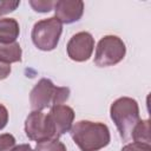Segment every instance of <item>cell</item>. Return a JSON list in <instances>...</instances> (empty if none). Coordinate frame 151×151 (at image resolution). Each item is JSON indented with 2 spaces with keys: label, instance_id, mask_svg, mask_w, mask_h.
I'll return each instance as SVG.
<instances>
[{
  "label": "cell",
  "instance_id": "obj_1",
  "mask_svg": "<svg viewBox=\"0 0 151 151\" xmlns=\"http://www.w3.org/2000/svg\"><path fill=\"white\" fill-rule=\"evenodd\" d=\"M70 133L80 151H99L111 140L109 127L100 122L79 120L71 127Z\"/></svg>",
  "mask_w": 151,
  "mask_h": 151
},
{
  "label": "cell",
  "instance_id": "obj_2",
  "mask_svg": "<svg viewBox=\"0 0 151 151\" xmlns=\"http://www.w3.org/2000/svg\"><path fill=\"white\" fill-rule=\"evenodd\" d=\"M110 116L119 132L120 138L124 142L131 139L132 131L140 120L137 100L130 97H120L116 99L111 104Z\"/></svg>",
  "mask_w": 151,
  "mask_h": 151
},
{
  "label": "cell",
  "instance_id": "obj_3",
  "mask_svg": "<svg viewBox=\"0 0 151 151\" xmlns=\"http://www.w3.org/2000/svg\"><path fill=\"white\" fill-rule=\"evenodd\" d=\"M70 97V88L55 86L51 79L41 78L29 93L32 111H42L47 107L63 104Z\"/></svg>",
  "mask_w": 151,
  "mask_h": 151
},
{
  "label": "cell",
  "instance_id": "obj_4",
  "mask_svg": "<svg viewBox=\"0 0 151 151\" xmlns=\"http://www.w3.org/2000/svg\"><path fill=\"white\" fill-rule=\"evenodd\" d=\"M63 33V24L54 17L34 24L31 33L32 41L38 50L52 51L57 47Z\"/></svg>",
  "mask_w": 151,
  "mask_h": 151
},
{
  "label": "cell",
  "instance_id": "obj_5",
  "mask_svg": "<svg viewBox=\"0 0 151 151\" xmlns=\"http://www.w3.org/2000/svg\"><path fill=\"white\" fill-rule=\"evenodd\" d=\"M126 53L124 41L117 35L103 37L96 47L94 64L98 67H109L119 64Z\"/></svg>",
  "mask_w": 151,
  "mask_h": 151
},
{
  "label": "cell",
  "instance_id": "obj_6",
  "mask_svg": "<svg viewBox=\"0 0 151 151\" xmlns=\"http://www.w3.org/2000/svg\"><path fill=\"white\" fill-rule=\"evenodd\" d=\"M25 132L28 139L34 142H44L55 138L47 119V114L41 111H32L25 120Z\"/></svg>",
  "mask_w": 151,
  "mask_h": 151
},
{
  "label": "cell",
  "instance_id": "obj_7",
  "mask_svg": "<svg viewBox=\"0 0 151 151\" xmlns=\"http://www.w3.org/2000/svg\"><path fill=\"white\" fill-rule=\"evenodd\" d=\"M94 50V38L88 32H78L68 40L66 51L71 60L77 63L86 61Z\"/></svg>",
  "mask_w": 151,
  "mask_h": 151
},
{
  "label": "cell",
  "instance_id": "obj_8",
  "mask_svg": "<svg viewBox=\"0 0 151 151\" xmlns=\"http://www.w3.org/2000/svg\"><path fill=\"white\" fill-rule=\"evenodd\" d=\"M47 119L50 122L54 137L59 138L66 132H70L72 123L74 120V111L68 105H54L50 109V112L47 113Z\"/></svg>",
  "mask_w": 151,
  "mask_h": 151
},
{
  "label": "cell",
  "instance_id": "obj_9",
  "mask_svg": "<svg viewBox=\"0 0 151 151\" xmlns=\"http://www.w3.org/2000/svg\"><path fill=\"white\" fill-rule=\"evenodd\" d=\"M54 18L61 24H73L80 20L84 13V2L81 0H59L54 2Z\"/></svg>",
  "mask_w": 151,
  "mask_h": 151
},
{
  "label": "cell",
  "instance_id": "obj_10",
  "mask_svg": "<svg viewBox=\"0 0 151 151\" xmlns=\"http://www.w3.org/2000/svg\"><path fill=\"white\" fill-rule=\"evenodd\" d=\"M20 34V27L15 19H0V42H14Z\"/></svg>",
  "mask_w": 151,
  "mask_h": 151
},
{
  "label": "cell",
  "instance_id": "obj_11",
  "mask_svg": "<svg viewBox=\"0 0 151 151\" xmlns=\"http://www.w3.org/2000/svg\"><path fill=\"white\" fill-rule=\"evenodd\" d=\"M22 51L18 41L14 42H0V61L5 64L21 61Z\"/></svg>",
  "mask_w": 151,
  "mask_h": 151
},
{
  "label": "cell",
  "instance_id": "obj_12",
  "mask_svg": "<svg viewBox=\"0 0 151 151\" xmlns=\"http://www.w3.org/2000/svg\"><path fill=\"white\" fill-rule=\"evenodd\" d=\"M131 138L133 139L134 143L138 144H144V145H151V139H150V120L144 119L139 120L138 124L134 126Z\"/></svg>",
  "mask_w": 151,
  "mask_h": 151
},
{
  "label": "cell",
  "instance_id": "obj_13",
  "mask_svg": "<svg viewBox=\"0 0 151 151\" xmlns=\"http://www.w3.org/2000/svg\"><path fill=\"white\" fill-rule=\"evenodd\" d=\"M34 151H67V149L65 144L59 140V138H52L38 143Z\"/></svg>",
  "mask_w": 151,
  "mask_h": 151
},
{
  "label": "cell",
  "instance_id": "obj_14",
  "mask_svg": "<svg viewBox=\"0 0 151 151\" xmlns=\"http://www.w3.org/2000/svg\"><path fill=\"white\" fill-rule=\"evenodd\" d=\"M54 2L55 1H51V0H29L28 1L33 11L39 13H47L51 9H53Z\"/></svg>",
  "mask_w": 151,
  "mask_h": 151
},
{
  "label": "cell",
  "instance_id": "obj_15",
  "mask_svg": "<svg viewBox=\"0 0 151 151\" xmlns=\"http://www.w3.org/2000/svg\"><path fill=\"white\" fill-rule=\"evenodd\" d=\"M15 146V138L11 133L0 134V151H11Z\"/></svg>",
  "mask_w": 151,
  "mask_h": 151
},
{
  "label": "cell",
  "instance_id": "obj_16",
  "mask_svg": "<svg viewBox=\"0 0 151 151\" xmlns=\"http://www.w3.org/2000/svg\"><path fill=\"white\" fill-rule=\"evenodd\" d=\"M20 5V1H0V15L7 14L9 12H13L17 9V7Z\"/></svg>",
  "mask_w": 151,
  "mask_h": 151
},
{
  "label": "cell",
  "instance_id": "obj_17",
  "mask_svg": "<svg viewBox=\"0 0 151 151\" xmlns=\"http://www.w3.org/2000/svg\"><path fill=\"white\" fill-rule=\"evenodd\" d=\"M120 151H151V145H144V144H138L133 142L123 146Z\"/></svg>",
  "mask_w": 151,
  "mask_h": 151
},
{
  "label": "cell",
  "instance_id": "obj_18",
  "mask_svg": "<svg viewBox=\"0 0 151 151\" xmlns=\"http://www.w3.org/2000/svg\"><path fill=\"white\" fill-rule=\"evenodd\" d=\"M8 123V111L7 109L0 104V130H2Z\"/></svg>",
  "mask_w": 151,
  "mask_h": 151
},
{
  "label": "cell",
  "instance_id": "obj_19",
  "mask_svg": "<svg viewBox=\"0 0 151 151\" xmlns=\"http://www.w3.org/2000/svg\"><path fill=\"white\" fill-rule=\"evenodd\" d=\"M11 73V65L0 61V80L6 79Z\"/></svg>",
  "mask_w": 151,
  "mask_h": 151
},
{
  "label": "cell",
  "instance_id": "obj_20",
  "mask_svg": "<svg viewBox=\"0 0 151 151\" xmlns=\"http://www.w3.org/2000/svg\"><path fill=\"white\" fill-rule=\"evenodd\" d=\"M11 151H34L29 144H20V145H17L14 146Z\"/></svg>",
  "mask_w": 151,
  "mask_h": 151
}]
</instances>
